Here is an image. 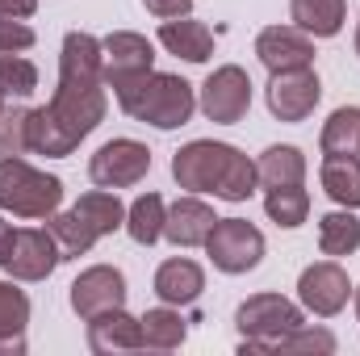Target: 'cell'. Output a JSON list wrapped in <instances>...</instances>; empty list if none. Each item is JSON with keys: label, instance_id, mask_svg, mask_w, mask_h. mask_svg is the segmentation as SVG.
I'll return each mask as SVG.
<instances>
[{"label": "cell", "instance_id": "6da1fadb", "mask_svg": "<svg viewBox=\"0 0 360 356\" xmlns=\"http://www.w3.org/2000/svg\"><path fill=\"white\" fill-rule=\"evenodd\" d=\"M109 96H105V46L84 30H72L63 38L59 55V89L51 105L30 109V151L46 160L72 155L92 130L105 122Z\"/></svg>", "mask_w": 360, "mask_h": 356}, {"label": "cell", "instance_id": "7a4b0ae2", "mask_svg": "<svg viewBox=\"0 0 360 356\" xmlns=\"http://www.w3.org/2000/svg\"><path fill=\"white\" fill-rule=\"evenodd\" d=\"M172 177L188 193H214L222 201H248L260 184L256 164L239 147L214 139H193L188 147H180L172 155Z\"/></svg>", "mask_w": 360, "mask_h": 356}, {"label": "cell", "instance_id": "3957f363", "mask_svg": "<svg viewBox=\"0 0 360 356\" xmlns=\"http://www.w3.org/2000/svg\"><path fill=\"white\" fill-rule=\"evenodd\" d=\"M105 89H113L122 113H130L134 122H147L155 130H176L193 117L197 109V96L193 84L168 76V72H139V76H117V80H105Z\"/></svg>", "mask_w": 360, "mask_h": 356}, {"label": "cell", "instance_id": "277c9868", "mask_svg": "<svg viewBox=\"0 0 360 356\" xmlns=\"http://www.w3.org/2000/svg\"><path fill=\"white\" fill-rule=\"evenodd\" d=\"M63 201V180L30 168L21 155L0 160V210L17 218H51Z\"/></svg>", "mask_w": 360, "mask_h": 356}, {"label": "cell", "instance_id": "5b68a950", "mask_svg": "<svg viewBox=\"0 0 360 356\" xmlns=\"http://www.w3.org/2000/svg\"><path fill=\"white\" fill-rule=\"evenodd\" d=\"M306 319H302V306H293L289 298L281 293H256L248 298L239 310H235V327L243 336V348L239 352H269L272 344L289 331H297Z\"/></svg>", "mask_w": 360, "mask_h": 356}, {"label": "cell", "instance_id": "8992f818", "mask_svg": "<svg viewBox=\"0 0 360 356\" xmlns=\"http://www.w3.org/2000/svg\"><path fill=\"white\" fill-rule=\"evenodd\" d=\"M205 252L218 272H252L264 260V235L248 222V218H218L214 231L205 235Z\"/></svg>", "mask_w": 360, "mask_h": 356}, {"label": "cell", "instance_id": "52a82bcc", "mask_svg": "<svg viewBox=\"0 0 360 356\" xmlns=\"http://www.w3.org/2000/svg\"><path fill=\"white\" fill-rule=\"evenodd\" d=\"M151 172V151L139 139H113L89 160V177L96 189H130Z\"/></svg>", "mask_w": 360, "mask_h": 356}, {"label": "cell", "instance_id": "ba28073f", "mask_svg": "<svg viewBox=\"0 0 360 356\" xmlns=\"http://www.w3.org/2000/svg\"><path fill=\"white\" fill-rule=\"evenodd\" d=\"M252 109V80L243 68L226 63L218 72H210V80L201 84V113L218 126H235L243 122V113Z\"/></svg>", "mask_w": 360, "mask_h": 356}, {"label": "cell", "instance_id": "9c48e42d", "mask_svg": "<svg viewBox=\"0 0 360 356\" xmlns=\"http://www.w3.org/2000/svg\"><path fill=\"white\" fill-rule=\"evenodd\" d=\"M348 293H352V281H348V272L335 260H319V265L302 268V276H297V298L319 319L340 314L348 306Z\"/></svg>", "mask_w": 360, "mask_h": 356}, {"label": "cell", "instance_id": "30bf717a", "mask_svg": "<svg viewBox=\"0 0 360 356\" xmlns=\"http://www.w3.org/2000/svg\"><path fill=\"white\" fill-rule=\"evenodd\" d=\"M126 306V276L113 265H92L72 281V310L89 323L105 310Z\"/></svg>", "mask_w": 360, "mask_h": 356}, {"label": "cell", "instance_id": "8fae6325", "mask_svg": "<svg viewBox=\"0 0 360 356\" xmlns=\"http://www.w3.org/2000/svg\"><path fill=\"white\" fill-rule=\"evenodd\" d=\"M323 96V84L310 68H297V72H272L269 80V109L272 117L281 122H306L314 113Z\"/></svg>", "mask_w": 360, "mask_h": 356}, {"label": "cell", "instance_id": "7c38bea8", "mask_svg": "<svg viewBox=\"0 0 360 356\" xmlns=\"http://www.w3.org/2000/svg\"><path fill=\"white\" fill-rule=\"evenodd\" d=\"M59 260H63V252H59L55 235L51 231H38V227H25V231L13 235V248H8L4 268L17 281H46Z\"/></svg>", "mask_w": 360, "mask_h": 356}, {"label": "cell", "instance_id": "4fadbf2b", "mask_svg": "<svg viewBox=\"0 0 360 356\" xmlns=\"http://www.w3.org/2000/svg\"><path fill=\"white\" fill-rule=\"evenodd\" d=\"M256 55L269 72H297L314 63V42L297 25H269L256 38Z\"/></svg>", "mask_w": 360, "mask_h": 356}, {"label": "cell", "instance_id": "5bb4252c", "mask_svg": "<svg viewBox=\"0 0 360 356\" xmlns=\"http://www.w3.org/2000/svg\"><path fill=\"white\" fill-rule=\"evenodd\" d=\"M89 348L96 356L134 352V348H143V323L134 314H126V306L105 310V314L89 319Z\"/></svg>", "mask_w": 360, "mask_h": 356}, {"label": "cell", "instance_id": "9a60e30c", "mask_svg": "<svg viewBox=\"0 0 360 356\" xmlns=\"http://www.w3.org/2000/svg\"><path fill=\"white\" fill-rule=\"evenodd\" d=\"M101 46H105V80L139 76V72H151L155 68V46L143 34H134V30H117Z\"/></svg>", "mask_w": 360, "mask_h": 356}, {"label": "cell", "instance_id": "2e32d148", "mask_svg": "<svg viewBox=\"0 0 360 356\" xmlns=\"http://www.w3.org/2000/svg\"><path fill=\"white\" fill-rule=\"evenodd\" d=\"M214 210L197 197H180L176 205H168L164 218V239H172L176 248H205V235L214 231Z\"/></svg>", "mask_w": 360, "mask_h": 356}, {"label": "cell", "instance_id": "e0dca14e", "mask_svg": "<svg viewBox=\"0 0 360 356\" xmlns=\"http://www.w3.org/2000/svg\"><path fill=\"white\" fill-rule=\"evenodd\" d=\"M201 289H205V272H201L197 260H188V256L164 260V265L155 268V293H160V302H168V306H188V302H197Z\"/></svg>", "mask_w": 360, "mask_h": 356}, {"label": "cell", "instance_id": "ac0fdd59", "mask_svg": "<svg viewBox=\"0 0 360 356\" xmlns=\"http://www.w3.org/2000/svg\"><path fill=\"white\" fill-rule=\"evenodd\" d=\"M160 42H164L168 55L188 59V63H205V59L214 55V34H210V25H201V21H193V17H172V21H164V25H160Z\"/></svg>", "mask_w": 360, "mask_h": 356}, {"label": "cell", "instance_id": "d6986e66", "mask_svg": "<svg viewBox=\"0 0 360 356\" xmlns=\"http://www.w3.org/2000/svg\"><path fill=\"white\" fill-rule=\"evenodd\" d=\"M293 25L310 38H335L348 17V0H289Z\"/></svg>", "mask_w": 360, "mask_h": 356}, {"label": "cell", "instance_id": "ffe728a7", "mask_svg": "<svg viewBox=\"0 0 360 356\" xmlns=\"http://www.w3.org/2000/svg\"><path fill=\"white\" fill-rule=\"evenodd\" d=\"M25 323H30V298L0 281V356L25 352Z\"/></svg>", "mask_w": 360, "mask_h": 356}, {"label": "cell", "instance_id": "44dd1931", "mask_svg": "<svg viewBox=\"0 0 360 356\" xmlns=\"http://www.w3.org/2000/svg\"><path fill=\"white\" fill-rule=\"evenodd\" d=\"M323 189L335 205L344 210H360V160L356 155H327L323 160Z\"/></svg>", "mask_w": 360, "mask_h": 356}, {"label": "cell", "instance_id": "7402d4cb", "mask_svg": "<svg viewBox=\"0 0 360 356\" xmlns=\"http://www.w3.org/2000/svg\"><path fill=\"white\" fill-rule=\"evenodd\" d=\"M319 147H323V155H360V109L356 105H344V109H335L323 122Z\"/></svg>", "mask_w": 360, "mask_h": 356}, {"label": "cell", "instance_id": "603a6c76", "mask_svg": "<svg viewBox=\"0 0 360 356\" xmlns=\"http://www.w3.org/2000/svg\"><path fill=\"white\" fill-rule=\"evenodd\" d=\"M72 210L89 222L101 239H105V235H113L117 227H126V205H122V201H117V193H109V189H92V193H84Z\"/></svg>", "mask_w": 360, "mask_h": 356}, {"label": "cell", "instance_id": "cb8c5ba5", "mask_svg": "<svg viewBox=\"0 0 360 356\" xmlns=\"http://www.w3.org/2000/svg\"><path fill=\"white\" fill-rule=\"evenodd\" d=\"M256 177L264 189H281V184H302L306 180V155L297 147H269L256 164Z\"/></svg>", "mask_w": 360, "mask_h": 356}, {"label": "cell", "instance_id": "d4e9b609", "mask_svg": "<svg viewBox=\"0 0 360 356\" xmlns=\"http://www.w3.org/2000/svg\"><path fill=\"white\" fill-rule=\"evenodd\" d=\"M139 323H143V348H155V352H172V348L184 344V336H188L180 310H172L168 302L155 306V310H147Z\"/></svg>", "mask_w": 360, "mask_h": 356}, {"label": "cell", "instance_id": "484cf974", "mask_svg": "<svg viewBox=\"0 0 360 356\" xmlns=\"http://www.w3.org/2000/svg\"><path fill=\"white\" fill-rule=\"evenodd\" d=\"M164 218H168V205L160 193H143L130 210H126V231L134 243L151 248L155 239H164Z\"/></svg>", "mask_w": 360, "mask_h": 356}, {"label": "cell", "instance_id": "4316f807", "mask_svg": "<svg viewBox=\"0 0 360 356\" xmlns=\"http://www.w3.org/2000/svg\"><path fill=\"white\" fill-rule=\"evenodd\" d=\"M319 248H323V256H331V260L352 256V252L360 248V218L352 214V210L327 214V218L319 222Z\"/></svg>", "mask_w": 360, "mask_h": 356}, {"label": "cell", "instance_id": "83f0119b", "mask_svg": "<svg viewBox=\"0 0 360 356\" xmlns=\"http://www.w3.org/2000/svg\"><path fill=\"white\" fill-rule=\"evenodd\" d=\"M46 222H51L46 231L55 235V243H59L63 260H72V256H84V252H92V243L101 239V235L92 231L89 222H84V218L76 214V210H68V214H59V210H55V214H51Z\"/></svg>", "mask_w": 360, "mask_h": 356}, {"label": "cell", "instance_id": "f1b7e54d", "mask_svg": "<svg viewBox=\"0 0 360 356\" xmlns=\"http://www.w3.org/2000/svg\"><path fill=\"white\" fill-rule=\"evenodd\" d=\"M264 210H269V218L276 222V227L297 231V227L306 222V214H310V193H306L302 184H281V189H269Z\"/></svg>", "mask_w": 360, "mask_h": 356}, {"label": "cell", "instance_id": "f546056e", "mask_svg": "<svg viewBox=\"0 0 360 356\" xmlns=\"http://www.w3.org/2000/svg\"><path fill=\"white\" fill-rule=\"evenodd\" d=\"M38 92V68L21 55H0V96L4 101H25Z\"/></svg>", "mask_w": 360, "mask_h": 356}, {"label": "cell", "instance_id": "4dcf8cb0", "mask_svg": "<svg viewBox=\"0 0 360 356\" xmlns=\"http://www.w3.org/2000/svg\"><path fill=\"white\" fill-rule=\"evenodd\" d=\"M30 151V109L25 105H0V160Z\"/></svg>", "mask_w": 360, "mask_h": 356}, {"label": "cell", "instance_id": "1f68e13d", "mask_svg": "<svg viewBox=\"0 0 360 356\" xmlns=\"http://www.w3.org/2000/svg\"><path fill=\"white\" fill-rule=\"evenodd\" d=\"M272 356H293V352H319V356H331L335 352V336L331 331H323V327H297V331H289V336H281L276 344L269 348Z\"/></svg>", "mask_w": 360, "mask_h": 356}, {"label": "cell", "instance_id": "d6a6232c", "mask_svg": "<svg viewBox=\"0 0 360 356\" xmlns=\"http://www.w3.org/2000/svg\"><path fill=\"white\" fill-rule=\"evenodd\" d=\"M38 38H34V30L21 21V17H0V55H21V51H30Z\"/></svg>", "mask_w": 360, "mask_h": 356}, {"label": "cell", "instance_id": "836d02e7", "mask_svg": "<svg viewBox=\"0 0 360 356\" xmlns=\"http://www.w3.org/2000/svg\"><path fill=\"white\" fill-rule=\"evenodd\" d=\"M143 4H147V13H155V17H164V21L193 13V0H143Z\"/></svg>", "mask_w": 360, "mask_h": 356}, {"label": "cell", "instance_id": "e575fe53", "mask_svg": "<svg viewBox=\"0 0 360 356\" xmlns=\"http://www.w3.org/2000/svg\"><path fill=\"white\" fill-rule=\"evenodd\" d=\"M34 8H38V0H0V17H34Z\"/></svg>", "mask_w": 360, "mask_h": 356}, {"label": "cell", "instance_id": "d590c367", "mask_svg": "<svg viewBox=\"0 0 360 356\" xmlns=\"http://www.w3.org/2000/svg\"><path fill=\"white\" fill-rule=\"evenodd\" d=\"M13 235H17V231H13V227H8V222L0 218V265L8 260V248H13Z\"/></svg>", "mask_w": 360, "mask_h": 356}, {"label": "cell", "instance_id": "8d00e7d4", "mask_svg": "<svg viewBox=\"0 0 360 356\" xmlns=\"http://www.w3.org/2000/svg\"><path fill=\"white\" fill-rule=\"evenodd\" d=\"M356 55H360V25H356Z\"/></svg>", "mask_w": 360, "mask_h": 356}, {"label": "cell", "instance_id": "74e56055", "mask_svg": "<svg viewBox=\"0 0 360 356\" xmlns=\"http://www.w3.org/2000/svg\"><path fill=\"white\" fill-rule=\"evenodd\" d=\"M356 314H360V289H356Z\"/></svg>", "mask_w": 360, "mask_h": 356}, {"label": "cell", "instance_id": "f35d334b", "mask_svg": "<svg viewBox=\"0 0 360 356\" xmlns=\"http://www.w3.org/2000/svg\"><path fill=\"white\" fill-rule=\"evenodd\" d=\"M0 105H4V96H0Z\"/></svg>", "mask_w": 360, "mask_h": 356}]
</instances>
